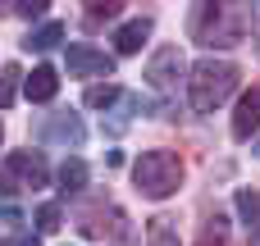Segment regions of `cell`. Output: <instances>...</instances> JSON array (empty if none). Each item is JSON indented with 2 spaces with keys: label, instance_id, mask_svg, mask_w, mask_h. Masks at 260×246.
Listing matches in <instances>:
<instances>
[{
  "label": "cell",
  "instance_id": "11",
  "mask_svg": "<svg viewBox=\"0 0 260 246\" xmlns=\"http://www.w3.org/2000/svg\"><path fill=\"white\" fill-rule=\"evenodd\" d=\"M59 37H64V27H59V23H41L37 32H27V37H23V46H27V50H50V46H59Z\"/></svg>",
  "mask_w": 260,
  "mask_h": 246
},
{
  "label": "cell",
  "instance_id": "21",
  "mask_svg": "<svg viewBox=\"0 0 260 246\" xmlns=\"http://www.w3.org/2000/svg\"><path fill=\"white\" fill-rule=\"evenodd\" d=\"M0 246H37V237H14V242H0Z\"/></svg>",
  "mask_w": 260,
  "mask_h": 246
},
{
  "label": "cell",
  "instance_id": "12",
  "mask_svg": "<svg viewBox=\"0 0 260 246\" xmlns=\"http://www.w3.org/2000/svg\"><path fill=\"white\" fill-rule=\"evenodd\" d=\"M146 246H178V228H174L169 219H155V224L146 228Z\"/></svg>",
  "mask_w": 260,
  "mask_h": 246
},
{
  "label": "cell",
  "instance_id": "7",
  "mask_svg": "<svg viewBox=\"0 0 260 246\" xmlns=\"http://www.w3.org/2000/svg\"><path fill=\"white\" fill-rule=\"evenodd\" d=\"M256 128H260V87H251V91L238 100V110H233V137L247 142Z\"/></svg>",
  "mask_w": 260,
  "mask_h": 246
},
{
  "label": "cell",
  "instance_id": "6",
  "mask_svg": "<svg viewBox=\"0 0 260 246\" xmlns=\"http://www.w3.org/2000/svg\"><path fill=\"white\" fill-rule=\"evenodd\" d=\"M183 68H187V64H183V50H178V46H165V50L151 55V64H146V82H151V87H174Z\"/></svg>",
  "mask_w": 260,
  "mask_h": 246
},
{
  "label": "cell",
  "instance_id": "3",
  "mask_svg": "<svg viewBox=\"0 0 260 246\" xmlns=\"http://www.w3.org/2000/svg\"><path fill=\"white\" fill-rule=\"evenodd\" d=\"M233 87H238V64H229V59H201L192 68V110H201V114L219 110L233 96Z\"/></svg>",
  "mask_w": 260,
  "mask_h": 246
},
{
  "label": "cell",
  "instance_id": "9",
  "mask_svg": "<svg viewBox=\"0 0 260 246\" xmlns=\"http://www.w3.org/2000/svg\"><path fill=\"white\" fill-rule=\"evenodd\" d=\"M146 37H151V18H133V23H123V32L114 37V46H119V55H137Z\"/></svg>",
  "mask_w": 260,
  "mask_h": 246
},
{
  "label": "cell",
  "instance_id": "17",
  "mask_svg": "<svg viewBox=\"0 0 260 246\" xmlns=\"http://www.w3.org/2000/svg\"><path fill=\"white\" fill-rule=\"evenodd\" d=\"M59 228V205H41L37 210V233H55Z\"/></svg>",
  "mask_w": 260,
  "mask_h": 246
},
{
  "label": "cell",
  "instance_id": "13",
  "mask_svg": "<svg viewBox=\"0 0 260 246\" xmlns=\"http://www.w3.org/2000/svg\"><path fill=\"white\" fill-rule=\"evenodd\" d=\"M197 246H229V224L215 215V219H206V228H201V242Z\"/></svg>",
  "mask_w": 260,
  "mask_h": 246
},
{
  "label": "cell",
  "instance_id": "16",
  "mask_svg": "<svg viewBox=\"0 0 260 246\" xmlns=\"http://www.w3.org/2000/svg\"><path fill=\"white\" fill-rule=\"evenodd\" d=\"M238 210L247 215V228H256V224H260V196H256V192H238Z\"/></svg>",
  "mask_w": 260,
  "mask_h": 246
},
{
  "label": "cell",
  "instance_id": "14",
  "mask_svg": "<svg viewBox=\"0 0 260 246\" xmlns=\"http://www.w3.org/2000/svg\"><path fill=\"white\" fill-rule=\"evenodd\" d=\"M50 137H69V142L78 146V142H82V123H78V114H59L55 128H50Z\"/></svg>",
  "mask_w": 260,
  "mask_h": 246
},
{
  "label": "cell",
  "instance_id": "1",
  "mask_svg": "<svg viewBox=\"0 0 260 246\" xmlns=\"http://www.w3.org/2000/svg\"><path fill=\"white\" fill-rule=\"evenodd\" d=\"M192 32H197L201 46H219V50L224 46H238L247 37V9H229L219 0H206L197 9V18H192Z\"/></svg>",
  "mask_w": 260,
  "mask_h": 246
},
{
  "label": "cell",
  "instance_id": "20",
  "mask_svg": "<svg viewBox=\"0 0 260 246\" xmlns=\"http://www.w3.org/2000/svg\"><path fill=\"white\" fill-rule=\"evenodd\" d=\"M14 14H23V18H37V14H46V0H23V5H14Z\"/></svg>",
  "mask_w": 260,
  "mask_h": 246
},
{
  "label": "cell",
  "instance_id": "2",
  "mask_svg": "<svg viewBox=\"0 0 260 246\" xmlns=\"http://www.w3.org/2000/svg\"><path fill=\"white\" fill-rule=\"evenodd\" d=\"M178 183H183V160H178L174 151H146V155L133 164V187H137L142 196H151V201L174 196Z\"/></svg>",
  "mask_w": 260,
  "mask_h": 246
},
{
  "label": "cell",
  "instance_id": "18",
  "mask_svg": "<svg viewBox=\"0 0 260 246\" xmlns=\"http://www.w3.org/2000/svg\"><path fill=\"white\" fill-rule=\"evenodd\" d=\"M14 87H18V68H5L0 73V110L14 100Z\"/></svg>",
  "mask_w": 260,
  "mask_h": 246
},
{
  "label": "cell",
  "instance_id": "22",
  "mask_svg": "<svg viewBox=\"0 0 260 246\" xmlns=\"http://www.w3.org/2000/svg\"><path fill=\"white\" fill-rule=\"evenodd\" d=\"M256 155H260V146H256Z\"/></svg>",
  "mask_w": 260,
  "mask_h": 246
},
{
  "label": "cell",
  "instance_id": "10",
  "mask_svg": "<svg viewBox=\"0 0 260 246\" xmlns=\"http://www.w3.org/2000/svg\"><path fill=\"white\" fill-rule=\"evenodd\" d=\"M82 183H87V164L73 155V160H64L59 164V192L69 196V192H82Z\"/></svg>",
  "mask_w": 260,
  "mask_h": 246
},
{
  "label": "cell",
  "instance_id": "4",
  "mask_svg": "<svg viewBox=\"0 0 260 246\" xmlns=\"http://www.w3.org/2000/svg\"><path fill=\"white\" fill-rule=\"evenodd\" d=\"M50 183V169H46V160L37 155V151H14L9 160H5V169H0V192H18V187H46Z\"/></svg>",
  "mask_w": 260,
  "mask_h": 246
},
{
  "label": "cell",
  "instance_id": "19",
  "mask_svg": "<svg viewBox=\"0 0 260 246\" xmlns=\"http://www.w3.org/2000/svg\"><path fill=\"white\" fill-rule=\"evenodd\" d=\"M87 14L91 18H114L119 14V0H96V5H87Z\"/></svg>",
  "mask_w": 260,
  "mask_h": 246
},
{
  "label": "cell",
  "instance_id": "8",
  "mask_svg": "<svg viewBox=\"0 0 260 246\" xmlns=\"http://www.w3.org/2000/svg\"><path fill=\"white\" fill-rule=\"evenodd\" d=\"M59 91V73L50 68V64H37L32 73H27V100H50Z\"/></svg>",
  "mask_w": 260,
  "mask_h": 246
},
{
  "label": "cell",
  "instance_id": "5",
  "mask_svg": "<svg viewBox=\"0 0 260 246\" xmlns=\"http://www.w3.org/2000/svg\"><path fill=\"white\" fill-rule=\"evenodd\" d=\"M64 64H69L73 78H105V73H114V59L105 50H96V46H69Z\"/></svg>",
  "mask_w": 260,
  "mask_h": 246
},
{
  "label": "cell",
  "instance_id": "15",
  "mask_svg": "<svg viewBox=\"0 0 260 246\" xmlns=\"http://www.w3.org/2000/svg\"><path fill=\"white\" fill-rule=\"evenodd\" d=\"M114 100H119V87H110V82H105V87H91V91H87V105H91V110H110Z\"/></svg>",
  "mask_w": 260,
  "mask_h": 246
}]
</instances>
